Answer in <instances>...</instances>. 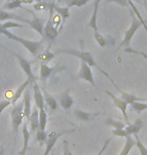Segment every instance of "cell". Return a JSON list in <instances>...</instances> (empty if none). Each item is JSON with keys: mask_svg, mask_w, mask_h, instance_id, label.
<instances>
[{"mask_svg": "<svg viewBox=\"0 0 147 155\" xmlns=\"http://www.w3.org/2000/svg\"><path fill=\"white\" fill-rule=\"evenodd\" d=\"M0 35H3L7 36V38L9 39L14 40V41H16V42H19L20 45H23L32 55H36L38 54L39 48H42V40H40V41H32V40L19 38V36L13 35V33H11L8 29L4 28V27L2 26V23H0Z\"/></svg>", "mask_w": 147, "mask_h": 155, "instance_id": "cell-1", "label": "cell"}, {"mask_svg": "<svg viewBox=\"0 0 147 155\" xmlns=\"http://www.w3.org/2000/svg\"><path fill=\"white\" fill-rule=\"evenodd\" d=\"M131 15H132V23H131V26L129 27V28L125 31L124 38L120 42L119 48H124V46H130V42H131V40H132L134 35H135L137 30L143 25V22H144V20H143L142 18L141 19L136 18L135 15H134V12H131Z\"/></svg>", "mask_w": 147, "mask_h": 155, "instance_id": "cell-2", "label": "cell"}, {"mask_svg": "<svg viewBox=\"0 0 147 155\" xmlns=\"http://www.w3.org/2000/svg\"><path fill=\"white\" fill-rule=\"evenodd\" d=\"M24 118L25 117H24L23 113V102L21 101L19 103L15 104L11 111V126L14 134H16L18 132L19 126L22 124Z\"/></svg>", "mask_w": 147, "mask_h": 155, "instance_id": "cell-3", "label": "cell"}, {"mask_svg": "<svg viewBox=\"0 0 147 155\" xmlns=\"http://www.w3.org/2000/svg\"><path fill=\"white\" fill-rule=\"evenodd\" d=\"M57 54H65L74 55L78 58H80L82 61H85L86 64H88L90 67H95L98 68L95 60H94L93 54L90 51H77V49H58L57 51Z\"/></svg>", "mask_w": 147, "mask_h": 155, "instance_id": "cell-4", "label": "cell"}, {"mask_svg": "<svg viewBox=\"0 0 147 155\" xmlns=\"http://www.w3.org/2000/svg\"><path fill=\"white\" fill-rule=\"evenodd\" d=\"M6 51H7L8 52H10L11 54H13L15 58H17V61L19 63V66L21 68V70L23 71L24 74L27 76V79L29 80V82H30V85L32 86V84L34 82H36V78L35 76H34V74L32 73V70H31V61H29L28 60H26L25 58H23V57H21V55L19 54H17L16 52H13V51H9L8 48H4Z\"/></svg>", "mask_w": 147, "mask_h": 155, "instance_id": "cell-5", "label": "cell"}, {"mask_svg": "<svg viewBox=\"0 0 147 155\" xmlns=\"http://www.w3.org/2000/svg\"><path fill=\"white\" fill-rule=\"evenodd\" d=\"M77 78L78 79L86 81V82L90 83L92 86L97 88L95 80H94L93 73H92V68H91L88 64H86L85 61H81V68H80L79 73H78V75H77Z\"/></svg>", "mask_w": 147, "mask_h": 155, "instance_id": "cell-6", "label": "cell"}, {"mask_svg": "<svg viewBox=\"0 0 147 155\" xmlns=\"http://www.w3.org/2000/svg\"><path fill=\"white\" fill-rule=\"evenodd\" d=\"M106 94H107L109 97L112 99V101H113L114 105L118 108L119 110L121 111V113H122V115H123L125 121H126L127 124L129 125L130 122H129V118H128V115H127V107H128V104L125 101L122 100L121 98L116 97V96H115L113 93H111L110 91H106Z\"/></svg>", "mask_w": 147, "mask_h": 155, "instance_id": "cell-7", "label": "cell"}, {"mask_svg": "<svg viewBox=\"0 0 147 155\" xmlns=\"http://www.w3.org/2000/svg\"><path fill=\"white\" fill-rule=\"evenodd\" d=\"M57 100H58L59 105H61L62 109H65V110L71 109L72 106L74 105V99L72 98V96L70 95V90H67V91L58 94L57 97Z\"/></svg>", "mask_w": 147, "mask_h": 155, "instance_id": "cell-8", "label": "cell"}, {"mask_svg": "<svg viewBox=\"0 0 147 155\" xmlns=\"http://www.w3.org/2000/svg\"><path fill=\"white\" fill-rule=\"evenodd\" d=\"M27 123L29 124V132L30 135L35 134V132L39 129V116H38V109L33 108V110L31 111L29 119L27 120Z\"/></svg>", "mask_w": 147, "mask_h": 155, "instance_id": "cell-9", "label": "cell"}, {"mask_svg": "<svg viewBox=\"0 0 147 155\" xmlns=\"http://www.w3.org/2000/svg\"><path fill=\"white\" fill-rule=\"evenodd\" d=\"M62 134H65V132L58 133V132H52L49 133L48 136V140L45 142V150L42 155H49V153L52 151V148L55 147V143L58 142V138L61 137Z\"/></svg>", "mask_w": 147, "mask_h": 155, "instance_id": "cell-10", "label": "cell"}, {"mask_svg": "<svg viewBox=\"0 0 147 155\" xmlns=\"http://www.w3.org/2000/svg\"><path fill=\"white\" fill-rule=\"evenodd\" d=\"M32 89H33V99L35 102V106L38 110L45 109V99H43V95L42 92V89L39 88V86L37 85L36 82L32 84Z\"/></svg>", "mask_w": 147, "mask_h": 155, "instance_id": "cell-11", "label": "cell"}, {"mask_svg": "<svg viewBox=\"0 0 147 155\" xmlns=\"http://www.w3.org/2000/svg\"><path fill=\"white\" fill-rule=\"evenodd\" d=\"M58 35V28L54 25L52 20V16L49 15L48 20L46 24L45 25V28H43V35H45V38H48V39L54 40Z\"/></svg>", "mask_w": 147, "mask_h": 155, "instance_id": "cell-12", "label": "cell"}, {"mask_svg": "<svg viewBox=\"0 0 147 155\" xmlns=\"http://www.w3.org/2000/svg\"><path fill=\"white\" fill-rule=\"evenodd\" d=\"M23 113H24V117L26 118V121L29 119L30 114H31V94L30 91L28 89L25 90V92L23 93Z\"/></svg>", "mask_w": 147, "mask_h": 155, "instance_id": "cell-13", "label": "cell"}, {"mask_svg": "<svg viewBox=\"0 0 147 155\" xmlns=\"http://www.w3.org/2000/svg\"><path fill=\"white\" fill-rule=\"evenodd\" d=\"M22 137H23V145L21 150L18 152L19 155H25L27 148H28V142H29V138H30V132H29V128H28V123L27 121L23 123L22 126Z\"/></svg>", "mask_w": 147, "mask_h": 155, "instance_id": "cell-14", "label": "cell"}, {"mask_svg": "<svg viewBox=\"0 0 147 155\" xmlns=\"http://www.w3.org/2000/svg\"><path fill=\"white\" fill-rule=\"evenodd\" d=\"M30 85V82L28 79L25 80V82H23L21 85L18 87V88L16 89V91L14 92V94L12 95V98H11V104L14 105L17 104V102L19 101V99L21 98V96H23V93L25 92V90L27 89V87H28Z\"/></svg>", "mask_w": 147, "mask_h": 155, "instance_id": "cell-15", "label": "cell"}, {"mask_svg": "<svg viewBox=\"0 0 147 155\" xmlns=\"http://www.w3.org/2000/svg\"><path fill=\"white\" fill-rule=\"evenodd\" d=\"M32 16H33L32 19H27L26 24H28L31 28H33L36 32H38L40 35H43V28H45V25L42 24V20H40L33 12H32Z\"/></svg>", "mask_w": 147, "mask_h": 155, "instance_id": "cell-16", "label": "cell"}, {"mask_svg": "<svg viewBox=\"0 0 147 155\" xmlns=\"http://www.w3.org/2000/svg\"><path fill=\"white\" fill-rule=\"evenodd\" d=\"M143 127V121L140 119H136L132 124H129V125L126 126V133L128 136H131V135H135V134H138L140 132V130L142 129Z\"/></svg>", "mask_w": 147, "mask_h": 155, "instance_id": "cell-17", "label": "cell"}, {"mask_svg": "<svg viewBox=\"0 0 147 155\" xmlns=\"http://www.w3.org/2000/svg\"><path fill=\"white\" fill-rule=\"evenodd\" d=\"M5 20H17V21H22V22L26 23L27 18H23L17 14L6 11L4 9H0V21H5Z\"/></svg>", "mask_w": 147, "mask_h": 155, "instance_id": "cell-18", "label": "cell"}, {"mask_svg": "<svg viewBox=\"0 0 147 155\" xmlns=\"http://www.w3.org/2000/svg\"><path fill=\"white\" fill-rule=\"evenodd\" d=\"M117 88V90L120 92L121 94V99L123 101H125L128 105H131L133 104L134 102H146L147 99L146 98H139L137 96L133 95V94H129V93H125V92H122L120 89L118 88V86H115Z\"/></svg>", "mask_w": 147, "mask_h": 155, "instance_id": "cell-19", "label": "cell"}, {"mask_svg": "<svg viewBox=\"0 0 147 155\" xmlns=\"http://www.w3.org/2000/svg\"><path fill=\"white\" fill-rule=\"evenodd\" d=\"M42 95H43V99H45V104L48 105V107L51 110L55 111L58 109V100L55 99L54 96H52L49 93L46 91L45 88L42 89Z\"/></svg>", "mask_w": 147, "mask_h": 155, "instance_id": "cell-20", "label": "cell"}, {"mask_svg": "<svg viewBox=\"0 0 147 155\" xmlns=\"http://www.w3.org/2000/svg\"><path fill=\"white\" fill-rule=\"evenodd\" d=\"M54 70H55V68H51L46 64H43V63L40 64V68H39V79H40V81L45 83V81L51 77L52 72H54Z\"/></svg>", "mask_w": 147, "mask_h": 155, "instance_id": "cell-21", "label": "cell"}, {"mask_svg": "<svg viewBox=\"0 0 147 155\" xmlns=\"http://www.w3.org/2000/svg\"><path fill=\"white\" fill-rule=\"evenodd\" d=\"M74 115L81 121H86V122H88L93 117L100 115V113H89V112H85V111H83V110L76 109L74 111Z\"/></svg>", "mask_w": 147, "mask_h": 155, "instance_id": "cell-22", "label": "cell"}, {"mask_svg": "<svg viewBox=\"0 0 147 155\" xmlns=\"http://www.w3.org/2000/svg\"><path fill=\"white\" fill-rule=\"evenodd\" d=\"M136 145V141L135 139L132 138L131 136H127L126 137V141H125V144L123 148H122L121 152L119 155H128L130 153V151L132 150V148Z\"/></svg>", "mask_w": 147, "mask_h": 155, "instance_id": "cell-23", "label": "cell"}, {"mask_svg": "<svg viewBox=\"0 0 147 155\" xmlns=\"http://www.w3.org/2000/svg\"><path fill=\"white\" fill-rule=\"evenodd\" d=\"M23 2L22 0H12V1H6L3 5V9L4 10H14L16 8H23L22 6Z\"/></svg>", "mask_w": 147, "mask_h": 155, "instance_id": "cell-24", "label": "cell"}, {"mask_svg": "<svg viewBox=\"0 0 147 155\" xmlns=\"http://www.w3.org/2000/svg\"><path fill=\"white\" fill-rule=\"evenodd\" d=\"M54 10L62 17V22L65 23V21L70 17V11H68V7H61V6L54 5Z\"/></svg>", "mask_w": 147, "mask_h": 155, "instance_id": "cell-25", "label": "cell"}, {"mask_svg": "<svg viewBox=\"0 0 147 155\" xmlns=\"http://www.w3.org/2000/svg\"><path fill=\"white\" fill-rule=\"evenodd\" d=\"M105 124L107 126H110V127H113L114 129H125L126 128V125L121 122V121H117L113 119V118H107L105 121Z\"/></svg>", "mask_w": 147, "mask_h": 155, "instance_id": "cell-26", "label": "cell"}, {"mask_svg": "<svg viewBox=\"0 0 147 155\" xmlns=\"http://www.w3.org/2000/svg\"><path fill=\"white\" fill-rule=\"evenodd\" d=\"M37 58H38L43 64H46V63H48V61L54 60V58H55V54H54V52H51L48 49H46V51L42 52V54H39Z\"/></svg>", "mask_w": 147, "mask_h": 155, "instance_id": "cell-27", "label": "cell"}, {"mask_svg": "<svg viewBox=\"0 0 147 155\" xmlns=\"http://www.w3.org/2000/svg\"><path fill=\"white\" fill-rule=\"evenodd\" d=\"M35 140L37 142H39L40 145H43L45 144L46 140H48V134L45 132V130H42V129H38L37 131L35 132Z\"/></svg>", "mask_w": 147, "mask_h": 155, "instance_id": "cell-28", "label": "cell"}, {"mask_svg": "<svg viewBox=\"0 0 147 155\" xmlns=\"http://www.w3.org/2000/svg\"><path fill=\"white\" fill-rule=\"evenodd\" d=\"M38 116H39V129L45 130L46 123H48V114L45 112V109L38 110Z\"/></svg>", "mask_w": 147, "mask_h": 155, "instance_id": "cell-29", "label": "cell"}, {"mask_svg": "<svg viewBox=\"0 0 147 155\" xmlns=\"http://www.w3.org/2000/svg\"><path fill=\"white\" fill-rule=\"evenodd\" d=\"M94 38H95L96 41L98 42V45L101 46V48H105V46L109 45L108 38H106V36L102 35L99 31H95V32H94Z\"/></svg>", "mask_w": 147, "mask_h": 155, "instance_id": "cell-30", "label": "cell"}, {"mask_svg": "<svg viewBox=\"0 0 147 155\" xmlns=\"http://www.w3.org/2000/svg\"><path fill=\"white\" fill-rule=\"evenodd\" d=\"M131 106V110L135 111L136 113H142L143 111L147 110V104L146 103H142V102H134L133 104L130 105Z\"/></svg>", "mask_w": 147, "mask_h": 155, "instance_id": "cell-31", "label": "cell"}, {"mask_svg": "<svg viewBox=\"0 0 147 155\" xmlns=\"http://www.w3.org/2000/svg\"><path fill=\"white\" fill-rule=\"evenodd\" d=\"M134 136V139H135L136 141V146L137 148H138L139 152H140V155H147V148L144 144L142 143L141 141H140V139L138 138V136H137V134L133 135Z\"/></svg>", "mask_w": 147, "mask_h": 155, "instance_id": "cell-32", "label": "cell"}, {"mask_svg": "<svg viewBox=\"0 0 147 155\" xmlns=\"http://www.w3.org/2000/svg\"><path fill=\"white\" fill-rule=\"evenodd\" d=\"M91 0H71L70 2H68V7H73V6H76V7H83V6H85L87 3L90 2Z\"/></svg>", "mask_w": 147, "mask_h": 155, "instance_id": "cell-33", "label": "cell"}, {"mask_svg": "<svg viewBox=\"0 0 147 155\" xmlns=\"http://www.w3.org/2000/svg\"><path fill=\"white\" fill-rule=\"evenodd\" d=\"M2 26L6 29H10V28H15V27H25V24H20L17 22H14L12 20L6 21V22L2 23Z\"/></svg>", "mask_w": 147, "mask_h": 155, "instance_id": "cell-34", "label": "cell"}, {"mask_svg": "<svg viewBox=\"0 0 147 155\" xmlns=\"http://www.w3.org/2000/svg\"><path fill=\"white\" fill-rule=\"evenodd\" d=\"M97 14H98L97 12H93L92 17L90 18V22H89V26L94 29V31H98V25H97L98 18H97Z\"/></svg>", "mask_w": 147, "mask_h": 155, "instance_id": "cell-35", "label": "cell"}, {"mask_svg": "<svg viewBox=\"0 0 147 155\" xmlns=\"http://www.w3.org/2000/svg\"><path fill=\"white\" fill-rule=\"evenodd\" d=\"M46 8H49V4L48 3H45V2H36L35 4H33V9L36 11H42V10H45Z\"/></svg>", "mask_w": 147, "mask_h": 155, "instance_id": "cell-36", "label": "cell"}, {"mask_svg": "<svg viewBox=\"0 0 147 155\" xmlns=\"http://www.w3.org/2000/svg\"><path fill=\"white\" fill-rule=\"evenodd\" d=\"M112 134L114 136H117V137H123V138H126L127 137V133H126V130L125 129H113L112 130Z\"/></svg>", "mask_w": 147, "mask_h": 155, "instance_id": "cell-37", "label": "cell"}, {"mask_svg": "<svg viewBox=\"0 0 147 155\" xmlns=\"http://www.w3.org/2000/svg\"><path fill=\"white\" fill-rule=\"evenodd\" d=\"M11 105L10 100H4V101H0V114L4 111L6 108L9 107Z\"/></svg>", "mask_w": 147, "mask_h": 155, "instance_id": "cell-38", "label": "cell"}, {"mask_svg": "<svg viewBox=\"0 0 147 155\" xmlns=\"http://www.w3.org/2000/svg\"><path fill=\"white\" fill-rule=\"evenodd\" d=\"M108 2L117 3L118 5L123 6V7H127V6H129V5H128V1H127V0H108Z\"/></svg>", "mask_w": 147, "mask_h": 155, "instance_id": "cell-39", "label": "cell"}, {"mask_svg": "<svg viewBox=\"0 0 147 155\" xmlns=\"http://www.w3.org/2000/svg\"><path fill=\"white\" fill-rule=\"evenodd\" d=\"M110 141H111V139L109 138V139H107V140L105 141V143H104V145H103V147L101 148V150L99 151L98 153H97L96 155H103V153H104V151L107 149V147H108V145H109V143H110Z\"/></svg>", "mask_w": 147, "mask_h": 155, "instance_id": "cell-40", "label": "cell"}, {"mask_svg": "<svg viewBox=\"0 0 147 155\" xmlns=\"http://www.w3.org/2000/svg\"><path fill=\"white\" fill-rule=\"evenodd\" d=\"M62 155H73V153L71 152L70 148H68V141H64V153Z\"/></svg>", "mask_w": 147, "mask_h": 155, "instance_id": "cell-41", "label": "cell"}, {"mask_svg": "<svg viewBox=\"0 0 147 155\" xmlns=\"http://www.w3.org/2000/svg\"><path fill=\"white\" fill-rule=\"evenodd\" d=\"M102 0H95L94 1V12H98V8H99V4Z\"/></svg>", "mask_w": 147, "mask_h": 155, "instance_id": "cell-42", "label": "cell"}, {"mask_svg": "<svg viewBox=\"0 0 147 155\" xmlns=\"http://www.w3.org/2000/svg\"><path fill=\"white\" fill-rule=\"evenodd\" d=\"M23 4H31V3H33V0H22Z\"/></svg>", "mask_w": 147, "mask_h": 155, "instance_id": "cell-43", "label": "cell"}, {"mask_svg": "<svg viewBox=\"0 0 147 155\" xmlns=\"http://www.w3.org/2000/svg\"><path fill=\"white\" fill-rule=\"evenodd\" d=\"M141 4L144 6V8L147 10V0H141Z\"/></svg>", "mask_w": 147, "mask_h": 155, "instance_id": "cell-44", "label": "cell"}, {"mask_svg": "<svg viewBox=\"0 0 147 155\" xmlns=\"http://www.w3.org/2000/svg\"><path fill=\"white\" fill-rule=\"evenodd\" d=\"M127 1H134V2H139V3H141V0H127Z\"/></svg>", "mask_w": 147, "mask_h": 155, "instance_id": "cell-45", "label": "cell"}, {"mask_svg": "<svg viewBox=\"0 0 147 155\" xmlns=\"http://www.w3.org/2000/svg\"><path fill=\"white\" fill-rule=\"evenodd\" d=\"M3 153H4V151H3V149L0 150V155H3Z\"/></svg>", "mask_w": 147, "mask_h": 155, "instance_id": "cell-46", "label": "cell"}, {"mask_svg": "<svg viewBox=\"0 0 147 155\" xmlns=\"http://www.w3.org/2000/svg\"><path fill=\"white\" fill-rule=\"evenodd\" d=\"M36 2H42V0H35Z\"/></svg>", "mask_w": 147, "mask_h": 155, "instance_id": "cell-47", "label": "cell"}, {"mask_svg": "<svg viewBox=\"0 0 147 155\" xmlns=\"http://www.w3.org/2000/svg\"><path fill=\"white\" fill-rule=\"evenodd\" d=\"M51 155H55V154H54V152H52H52H51Z\"/></svg>", "mask_w": 147, "mask_h": 155, "instance_id": "cell-48", "label": "cell"}, {"mask_svg": "<svg viewBox=\"0 0 147 155\" xmlns=\"http://www.w3.org/2000/svg\"><path fill=\"white\" fill-rule=\"evenodd\" d=\"M2 149V146H0V150H1Z\"/></svg>", "mask_w": 147, "mask_h": 155, "instance_id": "cell-49", "label": "cell"}, {"mask_svg": "<svg viewBox=\"0 0 147 155\" xmlns=\"http://www.w3.org/2000/svg\"><path fill=\"white\" fill-rule=\"evenodd\" d=\"M7 1H12V0H7Z\"/></svg>", "mask_w": 147, "mask_h": 155, "instance_id": "cell-50", "label": "cell"}, {"mask_svg": "<svg viewBox=\"0 0 147 155\" xmlns=\"http://www.w3.org/2000/svg\"><path fill=\"white\" fill-rule=\"evenodd\" d=\"M144 22H145V23H147V21H144Z\"/></svg>", "mask_w": 147, "mask_h": 155, "instance_id": "cell-51", "label": "cell"}, {"mask_svg": "<svg viewBox=\"0 0 147 155\" xmlns=\"http://www.w3.org/2000/svg\"><path fill=\"white\" fill-rule=\"evenodd\" d=\"M58 1H61V0H58Z\"/></svg>", "mask_w": 147, "mask_h": 155, "instance_id": "cell-52", "label": "cell"}, {"mask_svg": "<svg viewBox=\"0 0 147 155\" xmlns=\"http://www.w3.org/2000/svg\"><path fill=\"white\" fill-rule=\"evenodd\" d=\"M146 141H147V139H146Z\"/></svg>", "mask_w": 147, "mask_h": 155, "instance_id": "cell-53", "label": "cell"}]
</instances>
